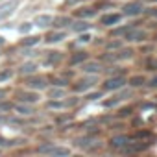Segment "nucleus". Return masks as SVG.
<instances>
[{"label":"nucleus","mask_w":157,"mask_h":157,"mask_svg":"<svg viewBox=\"0 0 157 157\" xmlns=\"http://www.w3.org/2000/svg\"><path fill=\"white\" fill-rule=\"evenodd\" d=\"M126 83H128V82H126L124 76H113V78H109V80L104 82V89H105V91H118V89H122Z\"/></svg>","instance_id":"nucleus-1"},{"label":"nucleus","mask_w":157,"mask_h":157,"mask_svg":"<svg viewBox=\"0 0 157 157\" xmlns=\"http://www.w3.org/2000/svg\"><path fill=\"white\" fill-rule=\"evenodd\" d=\"M131 56H133V50H131V48H118L115 54H107V56H104V59H105V61H111V63H115V61L129 59Z\"/></svg>","instance_id":"nucleus-2"},{"label":"nucleus","mask_w":157,"mask_h":157,"mask_svg":"<svg viewBox=\"0 0 157 157\" xmlns=\"http://www.w3.org/2000/svg\"><path fill=\"white\" fill-rule=\"evenodd\" d=\"M76 146L82 150H93L100 144H98V139H94V137H82V139H76Z\"/></svg>","instance_id":"nucleus-3"},{"label":"nucleus","mask_w":157,"mask_h":157,"mask_svg":"<svg viewBox=\"0 0 157 157\" xmlns=\"http://www.w3.org/2000/svg\"><path fill=\"white\" fill-rule=\"evenodd\" d=\"M144 39H146V32L144 30H139V28H131L126 33V41H129V43H140Z\"/></svg>","instance_id":"nucleus-4"},{"label":"nucleus","mask_w":157,"mask_h":157,"mask_svg":"<svg viewBox=\"0 0 157 157\" xmlns=\"http://www.w3.org/2000/svg\"><path fill=\"white\" fill-rule=\"evenodd\" d=\"M142 10H144V6H142L140 2H129V4L124 6V15H128V17H135V15H140Z\"/></svg>","instance_id":"nucleus-5"},{"label":"nucleus","mask_w":157,"mask_h":157,"mask_svg":"<svg viewBox=\"0 0 157 157\" xmlns=\"http://www.w3.org/2000/svg\"><path fill=\"white\" fill-rule=\"evenodd\" d=\"M131 142V139L128 137V135H117V137H113L111 140H109V146L111 148H115V150H122L126 144H129Z\"/></svg>","instance_id":"nucleus-6"},{"label":"nucleus","mask_w":157,"mask_h":157,"mask_svg":"<svg viewBox=\"0 0 157 157\" xmlns=\"http://www.w3.org/2000/svg\"><path fill=\"white\" fill-rule=\"evenodd\" d=\"M17 0H10V2H6V4H2L0 6V21L2 19H6V17H10L13 11H15V8H17Z\"/></svg>","instance_id":"nucleus-7"},{"label":"nucleus","mask_w":157,"mask_h":157,"mask_svg":"<svg viewBox=\"0 0 157 157\" xmlns=\"http://www.w3.org/2000/svg\"><path fill=\"white\" fill-rule=\"evenodd\" d=\"M82 70L87 74H98L102 70V65L98 61H83L82 63Z\"/></svg>","instance_id":"nucleus-8"},{"label":"nucleus","mask_w":157,"mask_h":157,"mask_svg":"<svg viewBox=\"0 0 157 157\" xmlns=\"http://www.w3.org/2000/svg\"><path fill=\"white\" fill-rule=\"evenodd\" d=\"M120 19H122L120 13H107V15H104V17L100 19V22H102L104 26H113V24L120 22Z\"/></svg>","instance_id":"nucleus-9"},{"label":"nucleus","mask_w":157,"mask_h":157,"mask_svg":"<svg viewBox=\"0 0 157 157\" xmlns=\"http://www.w3.org/2000/svg\"><path fill=\"white\" fill-rule=\"evenodd\" d=\"M26 85L30 87V89H44L46 87V80L44 78H30V80L26 82Z\"/></svg>","instance_id":"nucleus-10"},{"label":"nucleus","mask_w":157,"mask_h":157,"mask_svg":"<svg viewBox=\"0 0 157 157\" xmlns=\"http://www.w3.org/2000/svg\"><path fill=\"white\" fill-rule=\"evenodd\" d=\"M93 83H94V80H80V82H76V83H74V87H72V89H74L76 93H82V91L85 93L87 89H91V87H93Z\"/></svg>","instance_id":"nucleus-11"},{"label":"nucleus","mask_w":157,"mask_h":157,"mask_svg":"<svg viewBox=\"0 0 157 157\" xmlns=\"http://www.w3.org/2000/svg\"><path fill=\"white\" fill-rule=\"evenodd\" d=\"M46 153H50V155H56V157H63V155H68L70 153V150L68 148H63V146H50V150L46 151Z\"/></svg>","instance_id":"nucleus-12"},{"label":"nucleus","mask_w":157,"mask_h":157,"mask_svg":"<svg viewBox=\"0 0 157 157\" xmlns=\"http://www.w3.org/2000/svg\"><path fill=\"white\" fill-rule=\"evenodd\" d=\"M52 21H54V17H52V15H37V19H35V26L46 28V26H50V24H52Z\"/></svg>","instance_id":"nucleus-13"},{"label":"nucleus","mask_w":157,"mask_h":157,"mask_svg":"<svg viewBox=\"0 0 157 157\" xmlns=\"http://www.w3.org/2000/svg\"><path fill=\"white\" fill-rule=\"evenodd\" d=\"M83 61H87V52H76V54L70 56V59H68L70 65H78V63H83Z\"/></svg>","instance_id":"nucleus-14"},{"label":"nucleus","mask_w":157,"mask_h":157,"mask_svg":"<svg viewBox=\"0 0 157 157\" xmlns=\"http://www.w3.org/2000/svg\"><path fill=\"white\" fill-rule=\"evenodd\" d=\"M76 15L80 19H91V17L96 15V11H94V8H83V10H78Z\"/></svg>","instance_id":"nucleus-15"},{"label":"nucleus","mask_w":157,"mask_h":157,"mask_svg":"<svg viewBox=\"0 0 157 157\" xmlns=\"http://www.w3.org/2000/svg\"><path fill=\"white\" fill-rule=\"evenodd\" d=\"M65 39V32H54V33H48L46 35V43H59V41H63Z\"/></svg>","instance_id":"nucleus-16"},{"label":"nucleus","mask_w":157,"mask_h":157,"mask_svg":"<svg viewBox=\"0 0 157 157\" xmlns=\"http://www.w3.org/2000/svg\"><path fill=\"white\" fill-rule=\"evenodd\" d=\"M128 83H129L131 87H142V85L146 83V78H144V76H131L129 80H128Z\"/></svg>","instance_id":"nucleus-17"},{"label":"nucleus","mask_w":157,"mask_h":157,"mask_svg":"<svg viewBox=\"0 0 157 157\" xmlns=\"http://www.w3.org/2000/svg\"><path fill=\"white\" fill-rule=\"evenodd\" d=\"M89 28H91V24L85 22L83 19H82V21H78V22H72V30H74V32H87Z\"/></svg>","instance_id":"nucleus-18"},{"label":"nucleus","mask_w":157,"mask_h":157,"mask_svg":"<svg viewBox=\"0 0 157 157\" xmlns=\"http://www.w3.org/2000/svg\"><path fill=\"white\" fill-rule=\"evenodd\" d=\"M52 24H54L56 28H63V26L72 24V21H70V17H56V19L52 21Z\"/></svg>","instance_id":"nucleus-19"},{"label":"nucleus","mask_w":157,"mask_h":157,"mask_svg":"<svg viewBox=\"0 0 157 157\" xmlns=\"http://www.w3.org/2000/svg\"><path fill=\"white\" fill-rule=\"evenodd\" d=\"M35 70H37V65H35V63H24L19 72H21L22 76H28V74H33Z\"/></svg>","instance_id":"nucleus-20"},{"label":"nucleus","mask_w":157,"mask_h":157,"mask_svg":"<svg viewBox=\"0 0 157 157\" xmlns=\"http://www.w3.org/2000/svg\"><path fill=\"white\" fill-rule=\"evenodd\" d=\"M19 100L24 102V104H33V102L37 100V94H33V93H22V94L19 96Z\"/></svg>","instance_id":"nucleus-21"},{"label":"nucleus","mask_w":157,"mask_h":157,"mask_svg":"<svg viewBox=\"0 0 157 157\" xmlns=\"http://www.w3.org/2000/svg\"><path fill=\"white\" fill-rule=\"evenodd\" d=\"M133 26H122V28H115L113 32H111V35H115V37H118V35H126L129 30H131Z\"/></svg>","instance_id":"nucleus-22"},{"label":"nucleus","mask_w":157,"mask_h":157,"mask_svg":"<svg viewBox=\"0 0 157 157\" xmlns=\"http://www.w3.org/2000/svg\"><path fill=\"white\" fill-rule=\"evenodd\" d=\"M41 41V37H35V35H32V37H26L24 41H22V44L24 46H33V44H37Z\"/></svg>","instance_id":"nucleus-23"},{"label":"nucleus","mask_w":157,"mask_h":157,"mask_svg":"<svg viewBox=\"0 0 157 157\" xmlns=\"http://www.w3.org/2000/svg\"><path fill=\"white\" fill-rule=\"evenodd\" d=\"M65 105H67L65 102H56V100H50V102L46 104V107H48V109H63Z\"/></svg>","instance_id":"nucleus-24"},{"label":"nucleus","mask_w":157,"mask_h":157,"mask_svg":"<svg viewBox=\"0 0 157 157\" xmlns=\"http://www.w3.org/2000/svg\"><path fill=\"white\" fill-rule=\"evenodd\" d=\"M15 109H17L21 115H30V113H33V111H32V107H28V105H17Z\"/></svg>","instance_id":"nucleus-25"},{"label":"nucleus","mask_w":157,"mask_h":157,"mask_svg":"<svg viewBox=\"0 0 157 157\" xmlns=\"http://www.w3.org/2000/svg\"><path fill=\"white\" fill-rule=\"evenodd\" d=\"M150 137H151L150 131H137V133L133 135V139H150Z\"/></svg>","instance_id":"nucleus-26"},{"label":"nucleus","mask_w":157,"mask_h":157,"mask_svg":"<svg viewBox=\"0 0 157 157\" xmlns=\"http://www.w3.org/2000/svg\"><path fill=\"white\" fill-rule=\"evenodd\" d=\"M63 94H65V93H63L61 89H52V91H50V96H52V98H61Z\"/></svg>","instance_id":"nucleus-27"},{"label":"nucleus","mask_w":157,"mask_h":157,"mask_svg":"<svg viewBox=\"0 0 157 157\" xmlns=\"http://www.w3.org/2000/svg\"><path fill=\"white\" fill-rule=\"evenodd\" d=\"M120 48V43L118 41H111V43H107V50H118Z\"/></svg>","instance_id":"nucleus-28"},{"label":"nucleus","mask_w":157,"mask_h":157,"mask_svg":"<svg viewBox=\"0 0 157 157\" xmlns=\"http://www.w3.org/2000/svg\"><path fill=\"white\" fill-rule=\"evenodd\" d=\"M59 59H61V56H59V52H54V54H52V56L48 57V63H57Z\"/></svg>","instance_id":"nucleus-29"},{"label":"nucleus","mask_w":157,"mask_h":157,"mask_svg":"<svg viewBox=\"0 0 157 157\" xmlns=\"http://www.w3.org/2000/svg\"><path fill=\"white\" fill-rule=\"evenodd\" d=\"M131 111H133L131 107H124V109H120L118 117H122V118H124V117H129V115H131Z\"/></svg>","instance_id":"nucleus-30"},{"label":"nucleus","mask_w":157,"mask_h":157,"mask_svg":"<svg viewBox=\"0 0 157 157\" xmlns=\"http://www.w3.org/2000/svg\"><path fill=\"white\" fill-rule=\"evenodd\" d=\"M146 67H148L150 70H155V68H157V59H148V61H146Z\"/></svg>","instance_id":"nucleus-31"},{"label":"nucleus","mask_w":157,"mask_h":157,"mask_svg":"<svg viewBox=\"0 0 157 157\" xmlns=\"http://www.w3.org/2000/svg\"><path fill=\"white\" fill-rule=\"evenodd\" d=\"M11 78V72L6 70V72H0V82H4V80H10Z\"/></svg>","instance_id":"nucleus-32"},{"label":"nucleus","mask_w":157,"mask_h":157,"mask_svg":"<svg viewBox=\"0 0 157 157\" xmlns=\"http://www.w3.org/2000/svg\"><path fill=\"white\" fill-rule=\"evenodd\" d=\"M120 98H115V100H107V102H104V105L105 107H111V105H117V102H118Z\"/></svg>","instance_id":"nucleus-33"},{"label":"nucleus","mask_w":157,"mask_h":157,"mask_svg":"<svg viewBox=\"0 0 157 157\" xmlns=\"http://www.w3.org/2000/svg\"><path fill=\"white\" fill-rule=\"evenodd\" d=\"M82 0H65V6L68 8V6H76V4H80Z\"/></svg>","instance_id":"nucleus-34"},{"label":"nucleus","mask_w":157,"mask_h":157,"mask_svg":"<svg viewBox=\"0 0 157 157\" xmlns=\"http://www.w3.org/2000/svg\"><path fill=\"white\" fill-rule=\"evenodd\" d=\"M30 28H32V24H28V22H24V24L21 26V32H22V33H26V32H30Z\"/></svg>","instance_id":"nucleus-35"},{"label":"nucleus","mask_w":157,"mask_h":157,"mask_svg":"<svg viewBox=\"0 0 157 157\" xmlns=\"http://www.w3.org/2000/svg\"><path fill=\"white\" fill-rule=\"evenodd\" d=\"M148 85H150L151 89H157V76H155V78H151V80H150V83H148Z\"/></svg>","instance_id":"nucleus-36"},{"label":"nucleus","mask_w":157,"mask_h":157,"mask_svg":"<svg viewBox=\"0 0 157 157\" xmlns=\"http://www.w3.org/2000/svg\"><path fill=\"white\" fill-rule=\"evenodd\" d=\"M107 72H109V74H113V76H117L120 70H118V67H111V68H107Z\"/></svg>","instance_id":"nucleus-37"},{"label":"nucleus","mask_w":157,"mask_h":157,"mask_svg":"<svg viewBox=\"0 0 157 157\" xmlns=\"http://www.w3.org/2000/svg\"><path fill=\"white\" fill-rule=\"evenodd\" d=\"M11 109V104H0V111H10Z\"/></svg>","instance_id":"nucleus-38"},{"label":"nucleus","mask_w":157,"mask_h":157,"mask_svg":"<svg viewBox=\"0 0 157 157\" xmlns=\"http://www.w3.org/2000/svg\"><path fill=\"white\" fill-rule=\"evenodd\" d=\"M87 41H91V35H87V33H85V35H82V37H80V43H87Z\"/></svg>","instance_id":"nucleus-39"},{"label":"nucleus","mask_w":157,"mask_h":157,"mask_svg":"<svg viewBox=\"0 0 157 157\" xmlns=\"http://www.w3.org/2000/svg\"><path fill=\"white\" fill-rule=\"evenodd\" d=\"M54 83H56V85H59V87L67 85V82H65V80H54Z\"/></svg>","instance_id":"nucleus-40"},{"label":"nucleus","mask_w":157,"mask_h":157,"mask_svg":"<svg viewBox=\"0 0 157 157\" xmlns=\"http://www.w3.org/2000/svg\"><path fill=\"white\" fill-rule=\"evenodd\" d=\"M87 98H89V100H96V98H100V93H93V94H89Z\"/></svg>","instance_id":"nucleus-41"},{"label":"nucleus","mask_w":157,"mask_h":157,"mask_svg":"<svg viewBox=\"0 0 157 157\" xmlns=\"http://www.w3.org/2000/svg\"><path fill=\"white\" fill-rule=\"evenodd\" d=\"M4 94H6V91H0V98H2V96H4Z\"/></svg>","instance_id":"nucleus-42"},{"label":"nucleus","mask_w":157,"mask_h":157,"mask_svg":"<svg viewBox=\"0 0 157 157\" xmlns=\"http://www.w3.org/2000/svg\"><path fill=\"white\" fill-rule=\"evenodd\" d=\"M0 43H4V41H2V39H0Z\"/></svg>","instance_id":"nucleus-43"},{"label":"nucleus","mask_w":157,"mask_h":157,"mask_svg":"<svg viewBox=\"0 0 157 157\" xmlns=\"http://www.w3.org/2000/svg\"><path fill=\"white\" fill-rule=\"evenodd\" d=\"M155 39H157V33H155Z\"/></svg>","instance_id":"nucleus-44"}]
</instances>
